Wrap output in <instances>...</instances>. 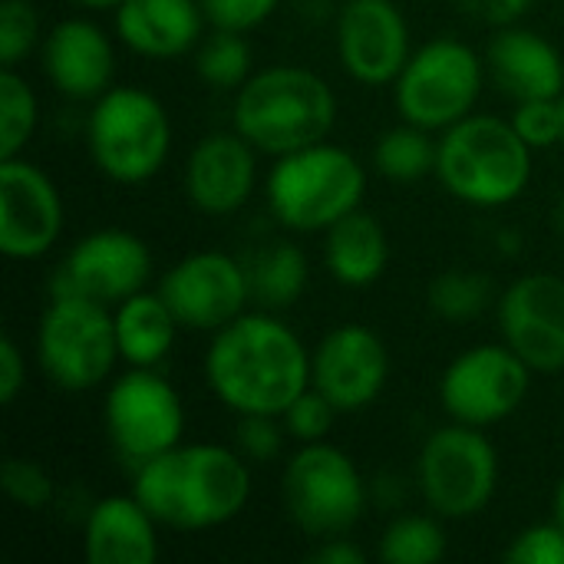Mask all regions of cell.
<instances>
[{
	"label": "cell",
	"mask_w": 564,
	"mask_h": 564,
	"mask_svg": "<svg viewBox=\"0 0 564 564\" xmlns=\"http://www.w3.org/2000/svg\"><path fill=\"white\" fill-rule=\"evenodd\" d=\"M205 383L235 416H281L311 387V350L274 311H245L212 334Z\"/></svg>",
	"instance_id": "cell-1"
},
{
	"label": "cell",
	"mask_w": 564,
	"mask_h": 564,
	"mask_svg": "<svg viewBox=\"0 0 564 564\" xmlns=\"http://www.w3.org/2000/svg\"><path fill=\"white\" fill-rule=\"evenodd\" d=\"M132 492L162 529L208 532L235 522L251 502V463L238 446L178 443L135 466Z\"/></svg>",
	"instance_id": "cell-2"
},
{
	"label": "cell",
	"mask_w": 564,
	"mask_h": 564,
	"mask_svg": "<svg viewBox=\"0 0 564 564\" xmlns=\"http://www.w3.org/2000/svg\"><path fill=\"white\" fill-rule=\"evenodd\" d=\"M334 122L337 93L317 69L274 63L254 69L248 83L235 89L231 129L271 159L324 142Z\"/></svg>",
	"instance_id": "cell-3"
},
{
	"label": "cell",
	"mask_w": 564,
	"mask_h": 564,
	"mask_svg": "<svg viewBox=\"0 0 564 564\" xmlns=\"http://www.w3.org/2000/svg\"><path fill=\"white\" fill-rule=\"evenodd\" d=\"M532 155L512 119L473 112L436 135V178L456 202L496 212L525 195Z\"/></svg>",
	"instance_id": "cell-4"
},
{
	"label": "cell",
	"mask_w": 564,
	"mask_h": 564,
	"mask_svg": "<svg viewBox=\"0 0 564 564\" xmlns=\"http://www.w3.org/2000/svg\"><path fill=\"white\" fill-rule=\"evenodd\" d=\"M367 195L364 162L334 142H314L278 155L264 178V198L278 225L297 235H324Z\"/></svg>",
	"instance_id": "cell-5"
},
{
	"label": "cell",
	"mask_w": 564,
	"mask_h": 564,
	"mask_svg": "<svg viewBox=\"0 0 564 564\" xmlns=\"http://www.w3.org/2000/svg\"><path fill=\"white\" fill-rule=\"evenodd\" d=\"M86 149L93 165L116 185H145L172 155V119L145 86H109L89 102Z\"/></svg>",
	"instance_id": "cell-6"
},
{
	"label": "cell",
	"mask_w": 564,
	"mask_h": 564,
	"mask_svg": "<svg viewBox=\"0 0 564 564\" xmlns=\"http://www.w3.org/2000/svg\"><path fill=\"white\" fill-rule=\"evenodd\" d=\"M119 360L112 307L76 291H56L36 324L43 377L66 393H89L112 377Z\"/></svg>",
	"instance_id": "cell-7"
},
{
	"label": "cell",
	"mask_w": 564,
	"mask_h": 564,
	"mask_svg": "<svg viewBox=\"0 0 564 564\" xmlns=\"http://www.w3.org/2000/svg\"><path fill=\"white\" fill-rule=\"evenodd\" d=\"M281 499L288 519L311 539L350 535L370 502V486L360 466L340 446L321 440L304 443L284 463Z\"/></svg>",
	"instance_id": "cell-8"
},
{
	"label": "cell",
	"mask_w": 564,
	"mask_h": 564,
	"mask_svg": "<svg viewBox=\"0 0 564 564\" xmlns=\"http://www.w3.org/2000/svg\"><path fill=\"white\" fill-rule=\"evenodd\" d=\"M499 449L479 426L446 423L433 430L416 456V486L430 512L466 522L489 509L499 492Z\"/></svg>",
	"instance_id": "cell-9"
},
{
	"label": "cell",
	"mask_w": 564,
	"mask_h": 564,
	"mask_svg": "<svg viewBox=\"0 0 564 564\" xmlns=\"http://www.w3.org/2000/svg\"><path fill=\"white\" fill-rule=\"evenodd\" d=\"M486 73V56L476 46L456 36H433L410 53L393 83V106L403 122L440 135L476 112Z\"/></svg>",
	"instance_id": "cell-10"
},
{
	"label": "cell",
	"mask_w": 564,
	"mask_h": 564,
	"mask_svg": "<svg viewBox=\"0 0 564 564\" xmlns=\"http://www.w3.org/2000/svg\"><path fill=\"white\" fill-rule=\"evenodd\" d=\"M532 367L506 344H476L456 354L440 377V406L466 426H499L512 420L532 390Z\"/></svg>",
	"instance_id": "cell-11"
},
{
	"label": "cell",
	"mask_w": 564,
	"mask_h": 564,
	"mask_svg": "<svg viewBox=\"0 0 564 564\" xmlns=\"http://www.w3.org/2000/svg\"><path fill=\"white\" fill-rule=\"evenodd\" d=\"M102 423L112 449L135 469L185 436V403L155 367H129L106 390Z\"/></svg>",
	"instance_id": "cell-12"
},
{
	"label": "cell",
	"mask_w": 564,
	"mask_h": 564,
	"mask_svg": "<svg viewBox=\"0 0 564 564\" xmlns=\"http://www.w3.org/2000/svg\"><path fill=\"white\" fill-rule=\"evenodd\" d=\"M159 294L185 330L215 334L251 304L248 264L228 251H192L162 274Z\"/></svg>",
	"instance_id": "cell-13"
},
{
	"label": "cell",
	"mask_w": 564,
	"mask_h": 564,
	"mask_svg": "<svg viewBox=\"0 0 564 564\" xmlns=\"http://www.w3.org/2000/svg\"><path fill=\"white\" fill-rule=\"evenodd\" d=\"M66 225L59 185L26 155L0 159V254L17 264L46 258Z\"/></svg>",
	"instance_id": "cell-14"
},
{
	"label": "cell",
	"mask_w": 564,
	"mask_h": 564,
	"mask_svg": "<svg viewBox=\"0 0 564 564\" xmlns=\"http://www.w3.org/2000/svg\"><path fill=\"white\" fill-rule=\"evenodd\" d=\"M387 380L390 350L367 324H337L311 350V387L321 390L340 416L373 406Z\"/></svg>",
	"instance_id": "cell-15"
},
{
	"label": "cell",
	"mask_w": 564,
	"mask_h": 564,
	"mask_svg": "<svg viewBox=\"0 0 564 564\" xmlns=\"http://www.w3.org/2000/svg\"><path fill=\"white\" fill-rule=\"evenodd\" d=\"M334 40L344 73L360 86H393L413 53L410 23L397 0H344Z\"/></svg>",
	"instance_id": "cell-16"
},
{
	"label": "cell",
	"mask_w": 564,
	"mask_h": 564,
	"mask_svg": "<svg viewBox=\"0 0 564 564\" xmlns=\"http://www.w3.org/2000/svg\"><path fill=\"white\" fill-rule=\"evenodd\" d=\"M502 340L535 370H564V278L532 271L516 278L499 297Z\"/></svg>",
	"instance_id": "cell-17"
},
{
	"label": "cell",
	"mask_w": 564,
	"mask_h": 564,
	"mask_svg": "<svg viewBox=\"0 0 564 564\" xmlns=\"http://www.w3.org/2000/svg\"><path fill=\"white\" fill-rule=\"evenodd\" d=\"M152 278L149 245L126 228H99L83 235L63 258L56 291H76L83 297L116 307L119 301L145 291Z\"/></svg>",
	"instance_id": "cell-18"
},
{
	"label": "cell",
	"mask_w": 564,
	"mask_h": 564,
	"mask_svg": "<svg viewBox=\"0 0 564 564\" xmlns=\"http://www.w3.org/2000/svg\"><path fill=\"white\" fill-rule=\"evenodd\" d=\"M258 149L238 132L202 135L185 162V195L208 218L241 212L258 188Z\"/></svg>",
	"instance_id": "cell-19"
},
{
	"label": "cell",
	"mask_w": 564,
	"mask_h": 564,
	"mask_svg": "<svg viewBox=\"0 0 564 564\" xmlns=\"http://www.w3.org/2000/svg\"><path fill=\"white\" fill-rule=\"evenodd\" d=\"M43 76L73 102L99 99L116 76L112 36L89 17L59 20L40 43Z\"/></svg>",
	"instance_id": "cell-20"
},
{
	"label": "cell",
	"mask_w": 564,
	"mask_h": 564,
	"mask_svg": "<svg viewBox=\"0 0 564 564\" xmlns=\"http://www.w3.org/2000/svg\"><path fill=\"white\" fill-rule=\"evenodd\" d=\"M202 0H122L112 10L119 43L145 59H178L205 36Z\"/></svg>",
	"instance_id": "cell-21"
},
{
	"label": "cell",
	"mask_w": 564,
	"mask_h": 564,
	"mask_svg": "<svg viewBox=\"0 0 564 564\" xmlns=\"http://www.w3.org/2000/svg\"><path fill=\"white\" fill-rule=\"evenodd\" d=\"M486 69L516 102L558 99L564 93V59L558 46L539 30L519 23L496 30L486 50Z\"/></svg>",
	"instance_id": "cell-22"
},
{
	"label": "cell",
	"mask_w": 564,
	"mask_h": 564,
	"mask_svg": "<svg viewBox=\"0 0 564 564\" xmlns=\"http://www.w3.org/2000/svg\"><path fill=\"white\" fill-rule=\"evenodd\" d=\"M159 522L129 496H106L83 522V555L89 564H152L159 558Z\"/></svg>",
	"instance_id": "cell-23"
},
{
	"label": "cell",
	"mask_w": 564,
	"mask_h": 564,
	"mask_svg": "<svg viewBox=\"0 0 564 564\" xmlns=\"http://www.w3.org/2000/svg\"><path fill=\"white\" fill-rule=\"evenodd\" d=\"M324 268L350 291L373 288L390 268V238L377 215L357 208L324 231Z\"/></svg>",
	"instance_id": "cell-24"
},
{
	"label": "cell",
	"mask_w": 564,
	"mask_h": 564,
	"mask_svg": "<svg viewBox=\"0 0 564 564\" xmlns=\"http://www.w3.org/2000/svg\"><path fill=\"white\" fill-rule=\"evenodd\" d=\"M116 344L126 367H159L182 330L169 301L159 291H135L112 307Z\"/></svg>",
	"instance_id": "cell-25"
},
{
	"label": "cell",
	"mask_w": 564,
	"mask_h": 564,
	"mask_svg": "<svg viewBox=\"0 0 564 564\" xmlns=\"http://www.w3.org/2000/svg\"><path fill=\"white\" fill-rule=\"evenodd\" d=\"M251 281V301H258L264 311H288L294 307L311 281L307 254L291 241H274L264 251H258L248 264Z\"/></svg>",
	"instance_id": "cell-26"
},
{
	"label": "cell",
	"mask_w": 564,
	"mask_h": 564,
	"mask_svg": "<svg viewBox=\"0 0 564 564\" xmlns=\"http://www.w3.org/2000/svg\"><path fill=\"white\" fill-rule=\"evenodd\" d=\"M436 132L420 129L413 122H400L387 132H380L373 145V169L397 185L420 182L426 175H436Z\"/></svg>",
	"instance_id": "cell-27"
},
{
	"label": "cell",
	"mask_w": 564,
	"mask_h": 564,
	"mask_svg": "<svg viewBox=\"0 0 564 564\" xmlns=\"http://www.w3.org/2000/svg\"><path fill=\"white\" fill-rule=\"evenodd\" d=\"M446 519L433 516H393L377 542V558L383 564H436L446 558L449 539L443 529Z\"/></svg>",
	"instance_id": "cell-28"
},
{
	"label": "cell",
	"mask_w": 564,
	"mask_h": 564,
	"mask_svg": "<svg viewBox=\"0 0 564 564\" xmlns=\"http://www.w3.org/2000/svg\"><path fill=\"white\" fill-rule=\"evenodd\" d=\"M195 73L205 86L215 89L245 86L248 76L254 73V56L245 33L212 26V33L202 36V43L195 46Z\"/></svg>",
	"instance_id": "cell-29"
},
{
	"label": "cell",
	"mask_w": 564,
	"mask_h": 564,
	"mask_svg": "<svg viewBox=\"0 0 564 564\" xmlns=\"http://www.w3.org/2000/svg\"><path fill=\"white\" fill-rule=\"evenodd\" d=\"M426 304L440 321H449V324L476 321L492 304V281L482 271L449 268L433 278L426 291Z\"/></svg>",
	"instance_id": "cell-30"
},
{
	"label": "cell",
	"mask_w": 564,
	"mask_h": 564,
	"mask_svg": "<svg viewBox=\"0 0 564 564\" xmlns=\"http://www.w3.org/2000/svg\"><path fill=\"white\" fill-rule=\"evenodd\" d=\"M40 126V99L20 69H0V159L23 155Z\"/></svg>",
	"instance_id": "cell-31"
},
{
	"label": "cell",
	"mask_w": 564,
	"mask_h": 564,
	"mask_svg": "<svg viewBox=\"0 0 564 564\" xmlns=\"http://www.w3.org/2000/svg\"><path fill=\"white\" fill-rule=\"evenodd\" d=\"M40 30V13L33 0H3L0 3V66L3 69H20V63L40 50L43 43Z\"/></svg>",
	"instance_id": "cell-32"
},
{
	"label": "cell",
	"mask_w": 564,
	"mask_h": 564,
	"mask_svg": "<svg viewBox=\"0 0 564 564\" xmlns=\"http://www.w3.org/2000/svg\"><path fill=\"white\" fill-rule=\"evenodd\" d=\"M0 489H3V496L13 506L30 509V512H43L53 502V496H56V486H53L50 473L40 463L20 459V456L3 459V466H0Z\"/></svg>",
	"instance_id": "cell-33"
},
{
	"label": "cell",
	"mask_w": 564,
	"mask_h": 564,
	"mask_svg": "<svg viewBox=\"0 0 564 564\" xmlns=\"http://www.w3.org/2000/svg\"><path fill=\"white\" fill-rule=\"evenodd\" d=\"M337 406L314 387H307L284 413H281V423L288 430V436L304 446V443H321L330 436L334 423H337Z\"/></svg>",
	"instance_id": "cell-34"
},
{
	"label": "cell",
	"mask_w": 564,
	"mask_h": 564,
	"mask_svg": "<svg viewBox=\"0 0 564 564\" xmlns=\"http://www.w3.org/2000/svg\"><path fill=\"white\" fill-rule=\"evenodd\" d=\"M288 440H291V436H288L281 416H238L235 446H238V453H241L251 466L278 463V459L284 456Z\"/></svg>",
	"instance_id": "cell-35"
},
{
	"label": "cell",
	"mask_w": 564,
	"mask_h": 564,
	"mask_svg": "<svg viewBox=\"0 0 564 564\" xmlns=\"http://www.w3.org/2000/svg\"><path fill=\"white\" fill-rule=\"evenodd\" d=\"M512 126L535 152L558 145V142H564L562 96L558 99H522V102H516Z\"/></svg>",
	"instance_id": "cell-36"
},
{
	"label": "cell",
	"mask_w": 564,
	"mask_h": 564,
	"mask_svg": "<svg viewBox=\"0 0 564 564\" xmlns=\"http://www.w3.org/2000/svg\"><path fill=\"white\" fill-rule=\"evenodd\" d=\"M506 562L512 564H564V529L552 522H535L529 529H522L509 549H506Z\"/></svg>",
	"instance_id": "cell-37"
},
{
	"label": "cell",
	"mask_w": 564,
	"mask_h": 564,
	"mask_svg": "<svg viewBox=\"0 0 564 564\" xmlns=\"http://www.w3.org/2000/svg\"><path fill=\"white\" fill-rule=\"evenodd\" d=\"M278 7H281V0H202L208 26L238 30V33L261 26Z\"/></svg>",
	"instance_id": "cell-38"
},
{
	"label": "cell",
	"mask_w": 564,
	"mask_h": 564,
	"mask_svg": "<svg viewBox=\"0 0 564 564\" xmlns=\"http://www.w3.org/2000/svg\"><path fill=\"white\" fill-rule=\"evenodd\" d=\"M23 390H26V357L23 347L7 334L0 340V403L13 406Z\"/></svg>",
	"instance_id": "cell-39"
},
{
	"label": "cell",
	"mask_w": 564,
	"mask_h": 564,
	"mask_svg": "<svg viewBox=\"0 0 564 564\" xmlns=\"http://www.w3.org/2000/svg\"><path fill=\"white\" fill-rule=\"evenodd\" d=\"M456 3H459V10H463L466 17H473V20H479V23H489V26L502 30V26L519 23V20L532 10L535 0H456Z\"/></svg>",
	"instance_id": "cell-40"
},
{
	"label": "cell",
	"mask_w": 564,
	"mask_h": 564,
	"mask_svg": "<svg viewBox=\"0 0 564 564\" xmlns=\"http://www.w3.org/2000/svg\"><path fill=\"white\" fill-rule=\"evenodd\" d=\"M307 562L314 564H364L367 562V552L350 539V535H330V539H321L314 542Z\"/></svg>",
	"instance_id": "cell-41"
},
{
	"label": "cell",
	"mask_w": 564,
	"mask_h": 564,
	"mask_svg": "<svg viewBox=\"0 0 564 564\" xmlns=\"http://www.w3.org/2000/svg\"><path fill=\"white\" fill-rule=\"evenodd\" d=\"M552 519L564 529V476L562 482L555 486V496H552Z\"/></svg>",
	"instance_id": "cell-42"
},
{
	"label": "cell",
	"mask_w": 564,
	"mask_h": 564,
	"mask_svg": "<svg viewBox=\"0 0 564 564\" xmlns=\"http://www.w3.org/2000/svg\"><path fill=\"white\" fill-rule=\"evenodd\" d=\"M76 7H86V10H116L122 0H69Z\"/></svg>",
	"instance_id": "cell-43"
},
{
	"label": "cell",
	"mask_w": 564,
	"mask_h": 564,
	"mask_svg": "<svg viewBox=\"0 0 564 564\" xmlns=\"http://www.w3.org/2000/svg\"><path fill=\"white\" fill-rule=\"evenodd\" d=\"M555 225H558V231L564 235V195L562 202H558V208H555Z\"/></svg>",
	"instance_id": "cell-44"
},
{
	"label": "cell",
	"mask_w": 564,
	"mask_h": 564,
	"mask_svg": "<svg viewBox=\"0 0 564 564\" xmlns=\"http://www.w3.org/2000/svg\"><path fill=\"white\" fill-rule=\"evenodd\" d=\"M562 122H564V93H562ZM564 145V142H562Z\"/></svg>",
	"instance_id": "cell-45"
}]
</instances>
